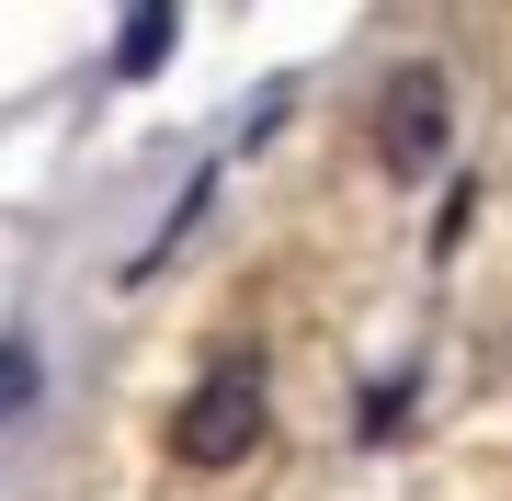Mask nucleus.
I'll return each instance as SVG.
<instances>
[{"mask_svg": "<svg viewBox=\"0 0 512 501\" xmlns=\"http://www.w3.org/2000/svg\"><path fill=\"white\" fill-rule=\"evenodd\" d=\"M251 445H262V365L228 353V365L171 410V456H183V467H239Z\"/></svg>", "mask_w": 512, "mask_h": 501, "instance_id": "1", "label": "nucleus"}, {"mask_svg": "<svg viewBox=\"0 0 512 501\" xmlns=\"http://www.w3.org/2000/svg\"><path fill=\"white\" fill-rule=\"evenodd\" d=\"M444 137H456V92H444V69H399V80L376 92V160L421 183V171L444 160Z\"/></svg>", "mask_w": 512, "mask_h": 501, "instance_id": "2", "label": "nucleus"}, {"mask_svg": "<svg viewBox=\"0 0 512 501\" xmlns=\"http://www.w3.org/2000/svg\"><path fill=\"white\" fill-rule=\"evenodd\" d=\"M160 57H171V12H137L126 46H114V69H160Z\"/></svg>", "mask_w": 512, "mask_h": 501, "instance_id": "3", "label": "nucleus"}]
</instances>
